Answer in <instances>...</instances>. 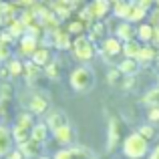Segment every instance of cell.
Returning <instances> with one entry per match:
<instances>
[{
    "instance_id": "obj_3",
    "label": "cell",
    "mask_w": 159,
    "mask_h": 159,
    "mask_svg": "<svg viewBox=\"0 0 159 159\" xmlns=\"http://www.w3.org/2000/svg\"><path fill=\"white\" fill-rule=\"evenodd\" d=\"M73 52H75V58H79V61H83V62H89V61L95 58L97 48H95L93 40H91L89 36L79 34L77 39H75V43H73Z\"/></svg>"
},
{
    "instance_id": "obj_10",
    "label": "cell",
    "mask_w": 159,
    "mask_h": 159,
    "mask_svg": "<svg viewBox=\"0 0 159 159\" xmlns=\"http://www.w3.org/2000/svg\"><path fill=\"white\" fill-rule=\"evenodd\" d=\"M52 135H54V139H57L61 145H70L73 139H75V131H73V127H70L69 123L62 125V127H58V129H54Z\"/></svg>"
},
{
    "instance_id": "obj_19",
    "label": "cell",
    "mask_w": 159,
    "mask_h": 159,
    "mask_svg": "<svg viewBox=\"0 0 159 159\" xmlns=\"http://www.w3.org/2000/svg\"><path fill=\"white\" fill-rule=\"evenodd\" d=\"M141 47H143V44H141L139 40L131 39V40H127V43H123V54H125L127 58H137V54H139Z\"/></svg>"
},
{
    "instance_id": "obj_5",
    "label": "cell",
    "mask_w": 159,
    "mask_h": 159,
    "mask_svg": "<svg viewBox=\"0 0 159 159\" xmlns=\"http://www.w3.org/2000/svg\"><path fill=\"white\" fill-rule=\"evenodd\" d=\"M101 51L107 57H117V54L123 52V40L117 39V36H105L101 43Z\"/></svg>"
},
{
    "instance_id": "obj_26",
    "label": "cell",
    "mask_w": 159,
    "mask_h": 159,
    "mask_svg": "<svg viewBox=\"0 0 159 159\" xmlns=\"http://www.w3.org/2000/svg\"><path fill=\"white\" fill-rule=\"evenodd\" d=\"M16 125L26 127V129L32 131V127H34V113H20V115L16 117Z\"/></svg>"
},
{
    "instance_id": "obj_24",
    "label": "cell",
    "mask_w": 159,
    "mask_h": 159,
    "mask_svg": "<svg viewBox=\"0 0 159 159\" xmlns=\"http://www.w3.org/2000/svg\"><path fill=\"white\" fill-rule=\"evenodd\" d=\"M30 58H32V61H34L39 66H44L47 62H51V51H48V48H43V47H40V48H36V51L32 52V57H30Z\"/></svg>"
},
{
    "instance_id": "obj_37",
    "label": "cell",
    "mask_w": 159,
    "mask_h": 159,
    "mask_svg": "<svg viewBox=\"0 0 159 159\" xmlns=\"http://www.w3.org/2000/svg\"><path fill=\"white\" fill-rule=\"evenodd\" d=\"M121 70L117 69V70H111V73H109V83H111V85H117V83H119V79H121Z\"/></svg>"
},
{
    "instance_id": "obj_36",
    "label": "cell",
    "mask_w": 159,
    "mask_h": 159,
    "mask_svg": "<svg viewBox=\"0 0 159 159\" xmlns=\"http://www.w3.org/2000/svg\"><path fill=\"white\" fill-rule=\"evenodd\" d=\"M6 159H26V155H24V153H22V149L18 147V149H12V151L6 155Z\"/></svg>"
},
{
    "instance_id": "obj_21",
    "label": "cell",
    "mask_w": 159,
    "mask_h": 159,
    "mask_svg": "<svg viewBox=\"0 0 159 159\" xmlns=\"http://www.w3.org/2000/svg\"><path fill=\"white\" fill-rule=\"evenodd\" d=\"M26 24L22 22L20 18H12V20H8V30H10V34L14 36V39H18V36H22V34H26Z\"/></svg>"
},
{
    "instance_id": "obj_18",
    "label": "cell",
    "mask_w": 159,
    "mask_h": 159,
    "mask_svg": "<svg viewBox=\"0 0 159 159\" xmlns=\"http://www.w3.org/2000/svg\"><path fill=\"white\" fill-rule=\"evenodd\" d=\"M12 137H14V143L22 145L32 137V131L26 129V127H20V125H14V127H12Z\"/></svg>"
},
{
    "instance_id": "obj_9",
    "label": "cell",
    "mask_w": 159,
    "mask_h": 159,
    "mask_svg": "<svg viewBox=\"0 0 159 159\" xmlns=\"http://www.w3.org/2000/svg\"><path fill=\"white\" fill-rule=\"evenodd\" d=\"M66 123H69V119H66V113L61 111V109H52V111L47 115V125H48V129H51V131H54V129H58V127H62V125H66Z\"/></svg>"
},
{
    "instance_id": "obj_14",
    "label": "cell",
    "mask_w": 159,
    "mask_h": 159,
    "mask_svg": "<svg viewBox=\"0 0 159 159\" xmlns=\"http://www.w3.org/2000/svg\"><path fill=\"white\" fill-rule=\"evenodd\" d=\"M107 36V24L103 20H93L89 24V39L91 40H103Z\"/></svg>"
},
{
    "instance_id": "obj_2",
    "label": "cell",
    "mask_w": 159,
    "mask_h": 159,
    "mask_svg": "<svg viewBox=\"0 0 159 159\" xmlns=\"http://www.w3.org/2000/svg\"><path fill=\"white\" fill-rule=\"evenodd\" d=\"M69 83L77 93H87L95 87V73L91 66H77L70 70Z\"/></svg>"
},
{
    "instance_id": "obj_23",
    "label": "cell",
    "mask_w": 159,
    "mask_h": 159,
    "mask_svg": "<svg viewBox=\"0 0 159 159\" xmlns=\"http://www.w3.org/2000/svg\"><path fill=\"white\" fill-rule=\"evenodd\" d=\"M119 70L123 75H135L137 70H139V61H137V58H127L125 57V61L119 65Z\"/></svg>"
},
{
    "instance_id": "obj_15",
    "label": "cell",
    "mask_w": 159,
    "mask_h": 159,
    "mask_svg": "<svg viewBox=\"0 0 159 159\" xmlns=\"http://www.w3.org/2000/svg\"><path fill=\"white\" fill-rule=\"evenodd\" d=\"M145 16H147V10H145L141 4H137V2H131L129 4V12H127V18L125 20H129V22H141V20H145Z\"/></svg>"
},
{
    "instance_id": "obj_31",
    "label": "cell",
    "mask_w": 159,
    "mask_h": 159,
    "mask_svg": "<svg viewBox=\"0 0 159 159\" xmlns=\"http://www.w3.org/2000/svg\"><path fill=\"white\" fill-rule=\"evenodd\" d=\"M66 30H69V34H83L85 22H83V20H75V22H70L69 26H66Z\"/></svg>"
},
{
    "instance_id": "obj_8",
    "label": "cell",
    "mask_w": 159,
    "mask_h": 159,
    "mask_svg": "<svg viewBox=\"0 0 159 159\" xmlns=\"http://www.w3.org/2000/svg\"><path fill=\"white\" fill-rule=\"evenodd\" d=\"M18 47H20V52H22L24 57H32V52H34L36 48H39V39L26 32V34H22V36H20Z\"/></svg>"
},
{
    "instance_id": "obj_6",
    "label": "cell",
    "mask_w": 159,
    "mask_h": 159,
    "mask_svg": "<svg viewBox=\"0 0 159 159\" xmlns=\"http://www.w3.org/2000/svg\"><path fill=\"white\" fill-rule=\"evenodd\" d=\"M89 10H91V14L95 16V20H103L109 12L113 10V2L111 0H93V2L89 4Z\"/></svg>"
},
{
    "instance_id": "obj_17",
    "label": "cell",
    "mask_w": 159,
    "mask_h": 159,
    "mask_svg": "<svg viewBox=\"0 0 159 159\" xmlns=\"http://www.w3.org/2000/svg\"><path fill=\"white\" fill-rule=\"evenodd\" d=\"M153 34H155V24L147 22V24H139L137 28V39L141 43H153Z\"/></svg>"
},
{
    "instance_id": "obj_43",
    "label": "cell",
    "mask_w": 159,
    "mask_h": 159,
    "mask_svg": "<svg viewBox=\"0 0 159 159\" xmlns=\"http://www.w3.org/2000/svg\"><path fill=\"white\" fill-rule=\"evenodd\" d=\"M155 6H159V0H155Z\"/></svg>"
},
{
    "instance_id": "obj_12",
    "label": "cell",
    "mask_w": 159,
    "mask_h": 159,
    "mask_svg": "<svg viewBox=\"0 0 159 159\" xmlns=\"http://www.w3.org/2000/svg\"><path fill=\"white\" fill-rule=\"evenodd\" d=\"M135 34H137V30L133 28V22H129V20L121 22L119 26L115 28V36H117V39H121L123 43H127V40L135 39Z\"/></svg>"
},
{
    "instance_id": "obj_33",
    "label": "cell",
    "mask_w": 159,
    "mask_h": 159,
    "mask_svg": "<svg viewBox=\"0 0 159 159\" xmlns=\"http://www.w3.org/2000/svg\"><path fill=\"white\" fill-rule=\"evenodd\" d=\"M52 159H77V157L73 153V147H69V149H58Z\"/></svg>"
},
{
    "instance_id": "obj_35",
    "label": "cell",
    "mask_w": 159,
    "mask_h": 159,
    "mask_svg": "<svg viewBox=\"0 0 159 159\" xmlns=\"http://www.w3.org/2000/svg\"><path fill=\"white\" fill-rule=\"evenodd\" d=\"M147 119H149V123H151V125L159 123V105H153L147 111Z\"/></svg>"
},
{
    "instance_id": "obj_38",
    "label": "cell",
    "mask_w": 159,
    "mask_h": 159,
    "mask_svg": "<svg viewBox=\"0 0 159 159\" xmlns=\"http://www.w3.org/2000/svg\"><path fill=\"white\" fill-rule=\"evenodd\" d=\"M137 4H141V6L145 8V10H149V8L155 4V0H137Z\"/></svg>"
},
{
    "instance_id": "obj_22",
    "label": "cell",
    "mask_w": 159,
    "mask_h": 159,
    "mask_svg": "<svg viewBox=\"0 0 159 159\" xmlns=\"http://www.w3.org/2000/svg\"><path fill=\"white\" fill-rule=\"evenodd\" d=\"M48 125L47 123H34V127H32V139L39 141V143H44L48 137Z\"/></svg>"
},
{
    "instance_id": "obj_20",
    "label": "cell",
    "mask_w": 159,
    "mask_h": 159,
    "mask_svg": "<svg viewBox=\"0 0 159 159\" xmlns=\"http://www.w3.org/2000/svg\"><path fill=\"white\" fill-rule=\"evenodd\" d=\"M40 145H43V143H39V141H34V139L30 137V139H28L26 143L18 145V147L22 149V153L26 155V159H30V157H36V155H39V151H40L39 147H40Z\"/></svg>"
},
{
    "instance_id": "obj_25",
    "label": "cell",
    "mask_w": 159,
    "mask_h": 159,
    "mask_svg": "<svg viewBox=\"0 0 159 159\" xmlns=\"http://www.w3.org/2000/svg\"><path fill=\"white\" fill-rule=\"evenodd\" d=\"M129 4H131V2H125V0H117V2H113V14H115L117 18L125 20V18H127V12H129Z\"/></svg>"
},
{
    "instance_id": "obj_32",
    "label": "cell",
    "mask_w": 159,
    "mask_h": 159,
    "mask_svg": "<svg viewBox=\"0 0 159 159\" xmlns=\"http://www.w3.org/2000/svg\"><path fill=\"white\" fill-rule=\"evenodd\" d=\"M10 54H12L10 43H2V40H0V61H8Z\"/></svg>"
},
{
    "instance_id": "obj_34",
    "label": "cell",
    "mask_w": 159,
    "mask_h": 159,
    "mask_svg": "<svg viewBox=\"0 0 159 159\" xmlns=\"http://www.w3.org/2000/svg\"><path fill=\"white\" fill-rule=\"evenodd\" d=\"M139 133L145 137L147 141H151L153 137H155V129H153V125H143V127H139Z\"/></svg>"
},
{
    "instance_id": "obj_16",
    "label": "cell",
    "mask_w": 159,
    "mask_h": 159,
    "mask_svg": "<svg viewBox=\"0 0 159 159\" xmlns=\"http://www.w3.org/2000/svg\"><path fill=\"white\" fill-rule=\"evenodd\" d=\"M28 109H30V113H34V115H43L48 109V101L43 95H34V97L30 99V103H28Z\"/></svg>"
},
{
    "instance_id": "obj_44",
    "label": "cell",
    "mask_w": 159,
    "mask_h": 159,
    "mask_svg": "<svg viewBox=\"0 0 159 159\" xmlns=\"http://www.w3.org/2000/svg\"><path fill=\"white\" fill-rule=\"evenodd\" d=\"M111 2H117V0H111Z\"/></svg>"
},
{
    "instance_id": "obj_42",
    "label": "cell",
    "mask_w": 159,
    "mask_h": 159,
    "mask_svg": "<svg viewBox=\"0 0 159 159\" xmlns=\"http://www.w3.org/2000/svg\"><path fill=\"white\" fill-rule=\"evenodd\" d=\"M36 159H51V157H36Z\"/></svg>"
},
{
    "instance_id": "obj_40",
    "label": "cell",
    "mask_w": 159,
    "mask_h": 159,
    "mask_svg": "<svg viewBox=\"0 0 159 159\" xmlns=\"http://www.w3.org/2000/svg\"><path fill=\"white\" fill-rule=\"evenodd\" d=\"M149 159H159V145H157V147L151 151V155H149Z\"/></svg>"
},
{
    "instance_id": "obj_11",
    "label": "cell",
    "mask_w": 159,
    "mask_h": 159,
    "mask_svg": "<svg viewBox=\"0 0 159 159\" xmlns=\"http://www.w3.org/2000/svg\"><path fill=\"white\" fill-rule=\"evenodd\" d=\"M157 57H159V52H157V47H153V44L145 43L143 47H141L139 54H137V61H139V62H143V65H149V62L157 61Z\"/></svg>"
},
{
    "instance_id": "obj_29",
    "label": "cell",
    "mask_w": 159,
    "mask_h": 159,
    "mask_svg": "<svg viewBox=\"0 0 159 159\" xmlns=\"http://www.w3.org/2000/svg\"><path fill=\"white\" fill-rule=\"evenodd\" d=\"M73 153H75V157H77V159H91V157H95L93 153L89 151V147H83V145L73 147Z\"/></svg>"
},
{
    "instance_id": "obj_27",
    "label": "cell",
    "mask_w": 159,
    "mask_h": 159,
    "mask_svg": "<svg viewBox=\"0 0 159 159\" xmlns=\"http://www.w3.org/2000/svg\"><path fill=\"white\" fill-rule=\"evenodd\" d=\"M44 73H47V77L51 79V81H58L61 79V70H58V65L57 62H47L44 65Z\"/></svg>"
},
{
    "instance_id": "obj_13",
    "label": "cell",
    "mask_w": 159,
    "mask_h": 159,
    "mask_svg": "<svg viewBox=\"0 0 159 159\" xmlns=\"http://www.w3.org/2000/svg\"><path fill=\"white\" fill-rule=\"evenodd\" d=\"M52 44L58 48V51H66V48L73 47V44H70V39H69V30L57 28V30L52 32Z\"/></svg>"
},
{
    "instance_id": "obj_1",
    "label": "cell",
    "mask_w": 159,
    "mask_h": 159,
    "mask_svg": "<svg viewBox=\"0 0 159 159\" xmlns=\"http://www.w3.org/2000/svg\"><path fill=\"white\" fill-rule=\"evenodd\" d=\"M147 149H149V141L141 135L139 131L131 133L123 139V155L129 159H141L147 155Z\"/></svg>"
},
{
    "instance_id": "obj_41",
    "label": "cell",
    "mask_w": 159,
    "mask_h": 159,
    "mask_svg": "<svg viewBox=\"0 0 159 159\" xmlns=\"http://www.w3.org/2000/svg\"><path fill=\"white\" fill-rule=\"evenodd\" d=\"M8 75H10V73H8V66H4V69H0V79H2V77H8Z\"/></svg>"
},
{
    "instance_id": "obj_39",
    "label": "cell",
    "mask_w": 159,
    "mask_h": 159,
    "mask_svg": "<svg viewBox=\"0 0 159 159\" xmlns=\"http://www.w3.org/2000/svg\"><path fill=\"white\" fill-rule=\"evenodd\" d=\"M153 44L159 47V24H155V34H153Z\"/></svg>"
},
{
    "instance_id": "obj_45",
    "label": "cell",
    "mask_w": 159,
    "mask_h": 159,
    "mask_svg": "<svg viewBox=\"0 0 159 159\" xmlns=\"http://www.w3.org/2000/svg\"><path fill=\"white\" fill-rule=\"evenodd\" d=\"M157 62H159V57H157Z\"/></svg>"
},
{
    "instance_id": "obj_30",
    "label": "cell",
    "mask_w": 159,
    "mask_h": 159,
    "mask_svg": "<svg viewBox=\"0 0 159 159\" xmlns=\"http://www.w3.org/2000/svg\"><path fill=\"white\" fill-rule=\"evenodd\" d=\"M10 99H12V85L0 83V101H10Z\"/></svg>"
},
{
    "instance_id": "obj_4",
    "label": "cell",
    "mask_w": 159,
    "mask_h": 159,
    "mask_svg": "<svg viewBox=\"0 0 159 159\" xmlns=\"http://www.w3.org/2000/svg\"><path fill=\"white\" fill-rule=\"evenodd\" d=\"M121 131H123V125L121 121L117 119H111L109 121V135H107V151H115V147L119 145V139H121Z\"/></svg>"
},
{
    "instance_id": "obj_7",
    "label": "cell",
    "mask_w": 159,
    "mask_h": 159,
    "mask_svg": "<svg viewBox=\"0 0 159 159\" xmlns=\"http://www.w3.org/2000/svg\"><path fill=\"white\" fill-rule=\"evenodd\" d=\"M14 145V137H12V129L0 125V157H6L12 151Z\"/></svg>"
},
{
    "instance_id": "obj_46",
    "label": "cell",
    "mask_w": 159,
    "mask_h": 159,
    "mask_svg": "<svg viewBox=\"0 0 159 159\" xmlns=\"http://www.w3.org/2000/svg\"><path fill=\"white\" fill-rule=\"evenodd\" d=\"M91 159H95V157H91Z\"/></svg>"
},
{
    "instance_id": "obj_28",
    "label": "cell",
    "mask_w": 159,
    "mask_h": 159,
    "mask_svg": "<svg viewBox=\"0 0 159 159\" xmlns=\"http://www.w3.org/2000/svg\"><path fill=\"white\" fill-rule=\"evenodd\" d=\"M8 73H10V77H18V75L24 73V65L18 58H12V61L8 62Z\"/></svg>"
}]
</instances>
